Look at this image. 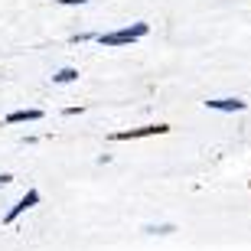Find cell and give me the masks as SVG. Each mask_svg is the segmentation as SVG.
Returning a JSON list of instances; mask_svg holds the SVG:
<instances>
[{"label": "cell", "mask_w": 251, "mask_h": 251, "mask_svg": "<svg viewBox=\"0 0 251 251\" xmlns=\"http://www.w3.org/2000/svg\"><path fill=\"white\" fill-rule=\"evenodd\" d=\"M150 33V23H130L124 29H114V33H98V46L104 49H118V46H130V43H137Z\"/></svg>", "instance_id": "cell-1"}, {"label": "cell", "mask_w": 251, "mask_h": 251, "mask_svg": "<svg viewBox=\"0 0 251 251\" xmlns=\"http://www.w3.org/2000/svg\"><path fill=\"white\" fill-rule=\"evenodd\" d=\"M170 134V124H144V127H130V130H114L111 140H140V137H160Z\"/></svg>", "instance_id": "cell-2"}, {"label": "cell", "mask_w": 251, "mask_h": 251, "mask_svg": "<svg viewBox=\"0 0 251 251\" xmlns=\"http://www.w3.org/2000/svg\"><path fill=\"white\" fill-rule=\"evenodd\" d=\"M36 202H39V189H29V193L23 196V199H20V202L13 205V209H10L7 215H3V222H7V225H13V222H17V219H20V215L26 212V209H33V205H36Z\"/></svg>", "instance_id": "cell-3"}, {"label": "cell", "mask_w": 251, "mask_h": 251, "mask_svg": "<svg viewBox=\"0 0 251 251\" xmlns=\"http://www.w3.org/2000/svg\"><path fill=\"white\" fill-rule=\"evenodd\" d=\"M205 108H209V111H245L248 104H245L242 98H209Z\"/></svg>", "instance_id": "cell-4"}, {"label": "cell", "mask_w": 251, "mask_h": 251, "mask_svg": "<svg viewBox=\"0 0 251 251\" xmlns=\"http://www.w3.org/2000/svg\"><path fill=\"white\" fill-rule=\"evenodd\" d=\"M7 124H26V121H43V111L39 108H26V111H10L3 118Z\"/></svg>", "instance_id": "cell-5"}, {"label": "cell", "mask_w": 251, "mask_h": 251, "mask_svg": "<svg viewBox=\"0 0 251 251\" xmlns=\"http://www.w3.org/2000/svg\"><path fill=\"white\" fill-rule=\"evenodd\" d=\"M52 82H56V85H69V82H78V69H72V65H65V69H59V72L52 75Z\"/></svg>", "instance_id": "cell-6"}, {"label": "cell", "mask_w": 251, "mask_h": 251, "mask_svg": "<svg viewBox=\"0 0 251 251\" xmlns=\"http://www.w3.org/2000/svg\"><path fill=\"white\" fill-rule=\"evenodd\" d=\"M144 232H150V235H170V232H176L173 225H147Z\"/></svg>", "instance_id": "cell-7"}, {"label": "cell", "mask_w": 251, "mask_h": 251, "mask_svg": "<svg viewBox=\"0 0 251 251\" xmlns=\"http://www.w3.org/2000/svg\"><path fill=\"white\" fill-rule=\"evenodd\" d=\"M62 7H78V3H88V0H59Z\"/></svg>", "instance_id": "cell-8"}, {"label": "cell", "mask_w": 251, "mask_h": 251, "mask_svg": "<svg viewBox=\"0 0 251 251\" xmlns=\"http://www.w3.org/2000/svg\"><path fill=\"white\" fill-rule=\"evenodd\" d=\"M10 183H13V176L10 173H0V186H10Z\"/></svg>", "instance_id": "cell-9"}, {"label": "cell", "mask_w": 251, "mask_h": 251, "mask_svg": "<svg viewBox=\"0 0 251 251\" xmlns=\"http://www.w3.org/2000/svg\"><path fill=\"white\" fill-rule=\"evenodd\" d=\"M248 186H251V179H248Z\"/></svg>", "instance_id": "cell-10"}]
</instances>
